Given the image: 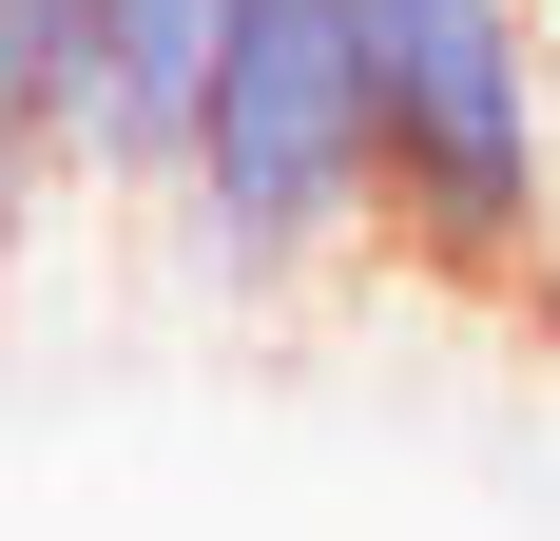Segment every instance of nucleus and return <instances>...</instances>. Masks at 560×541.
Masks as SVG:
<instances>
[{"label": "nucleus", "mask_w": 560, "mask_h": 541, "mask_svg": "<svg viewBox=\"0 0 560 541\" xmlns=\"http://www.w3.org/2000/svg\"><path fill=\"white\" fill-rule=\"evenodd\" d=\"M213 20H232V0H78V39H58V156H78V194H116V214L174 194Z\"/></svg>", "instance_id": "7ed1b4c3"}, {"label": "nucleus", "mask_w": 560, "mask_h": 541, "mask_svg": "<svg viewBox=\"0 0 560 541\" xmlns=\"http://www.w3.org/2000/svg\"><path fill=\"white\" fill-rule=\"evenodd\" d=\"M348 20H368V116H387V252L445 290H522L560 232L541 0H348Z\"/></svg>", "instance_id": "f03ea898"}, {"label": "nucleus", "mask_w": 560, "mask_h": 541, "mask_svg": "<svg viewBox=\"0 0 560 541\" xmlns=\"http://www.w3.org/2000/svg\"><path fill=\"white\" fill-rule=\"evenodd\" d=\"M155 214L232 310L329 290L348 252H387V116H368V20L348 0H232L213 20L194 156H174Z\"/></svg>", "instance_id": "f257e3e1"}]
</instances>
